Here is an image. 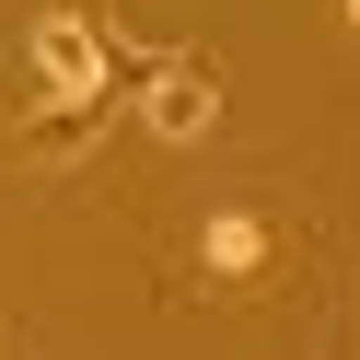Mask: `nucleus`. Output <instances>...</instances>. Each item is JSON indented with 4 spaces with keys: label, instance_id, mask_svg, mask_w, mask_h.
<instances>
[{
    "label": "nucleus",
    "instance_id": "1",
    "mask_svg": "<svg viewBox=\"0 0 360 360\" xmlns=\"http://www.w3.org/2000/svg\"><path fill=\"white\" fill-rule=\"evenodd\" d=\"M35 82H47L58 105H94L105 94V35L82 24V12H35Z\"/></svg>",
    "mask_w": 360,
    "mask_h": 360
},
{
    "label": "nucleus",
    "instance_id": "2",
    "mask_svg": "<svg viewBox=\"0 0 360 360\" xmlns=\"http://www.w3.org/2000/svg\"><path fill=\"white\" fill-rule=\"evenodd\" d=\"M151 140H210V117H221V94H210V70H198V58H163V70H151Z\"/></svg>",
    "mask_w": 360,
    "mask_h": 360
},
{
    "label": "nucleus",
    "instance_id": "3",
    "mask_svg": "<svg viewBox=\"0 0 360 360\" xmlns=\"http://www.w3.org/2000/svg\"><path fill=\"white\" fill-rule=\"evenodd\" d=\"M256 267H267V221H256V210H210V221H198V279L244 290Z\"/></svg>",
    "mask_w": 360,
    "mask_h": 360
},
{
    "label": "nucleus",
    "instance_id": "4",
    "mask_svg": "<svg viewBox=\"0 0 360 360\" xmlns=\"http://www.w3.org/2000/svg\"><path fill=\"white\" fill-rule=\"evenodd\" d=\"M337 12H349V35H360V0H337Z\"/></svg>",
    "mask_w": 360,
    "mask_h": 360
}]
</instances>
